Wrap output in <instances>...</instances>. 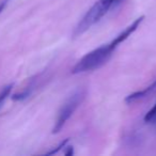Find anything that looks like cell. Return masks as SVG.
<instances>
[{"label": "cell", "mask_w": 156, "mask_h": 156, "mask_svg": "<svg viewBox=\"0 0 156 156\" xmlns=\"http://www.w3.org/2000/svg\"><path fill=\"white\" fill-rule=\"evenodd\" d=\"M12 88H13V83H11V85H9V86H5V87L1 90V92H0V108L3 106L5 100H7L8 96L10 95V93H11V91H12Z\"/></svg>", "instance_id": "obj_6"}, {"label": "cell", "mask_w": 156, "mask_h": 156, "mask_svg": "<svg viewBox=\"0 0 156 156\" xmlns=\"http://www.w3.org/2000/svg\"><path fill=\"white\" fill-rule=\"evenodd\" d=\"M5 5H7V1H3V2L0 3V13L3 11V9L5 8Z\"/></svg>", "instance_id": "obj_8"}, {"label": "cell", "mask_w": 156, "mask_h": 156, "mask_svg": "<svg viewBox=\"0 0 156 156\" xmlns=\"http://www.w3.org/2000/svg\"><path fill=\"white\" fill-rule=\"evenodd\" d=\"M122 1H123V0H115V7L119 5V3H121Z\"/></svg>", "instance_id": "obj_10"}, {"label": "cell", "mask_w": 156, "mask_h": 156, "mask_svg": "<svg viewBox=\"0 0 156 156\" xmlns=\"http://www.w3.org/2000/svg\"><path fill=\"white\" fill-rule=\"evenodd\" d=\"M64 154H65V155H72V154H73V147H69V151L65 152Z\"/></svg>", "instance_id": "obj_9"}, {"label": "cell", "mask_w": 156, "mask_h": 156, "mask_svg": "<svg viewBox=\"0 0 156 156\" xmlns=\"http://www.w3.org/2000/svg\"><path fill=\"white\" fill-rule=\"evenodd\" d=\"M115 48L117 47L110 42L109 44L102 45L92 51L88 52L74 65V67L72 69V73L83 74L100 69L108 62L115 52Z\"/></svg>", "instance_id": "obj_1"}, {"label": "cell", "mask_w": 156, "mask_h": 156, "mask_svg": "<svg viewBox=\"0 0 156 156\" xmlns=\"http://www.w3.org/2000/svg\"><path fill=\"white\" fill-rule=\"evenodd\" d=\"M155 89H156V80L154 81L151 86H149V87L145 88V89L141 90V91H137V92H135V93L128 95L127 98H125V102L128 103V104H130V103H134V102H136V101H138V100H140V98H143L144 96H147V94H150L152 91H154Z\"/></svg>", "instance_id": "obj_5"}, {"label": "cell", "mask_w": 156, "mask_h": 156, "mask_svg": "<svg viewBox=\"0 0 156 156\" xmlns=\"http://www.w3.org/2000/svg\"><path fill=\"white\" fill-rule=\"evenodd\" d=\"M112 7H115V0H98L91 7V9L85 14V16L79 20L74 30L73 35L78 37L85 33L88 29L95 25L103 16L106 15V13Z\"/></svg>", "instance_id": "obj_2"}, {"label": "cell", "mask_w": 156, "mask_h": 156, "mask_svg": "<svg viewBox=\"0 0 156 156\" xmlns=\"http://www.w3.org/2000/svg\"><path fill=\"white\" fill-rule=\"evenodd\" d=\"M67 142H69V139H65V140L63 141V142H61V143H60V145H59V147H57L56 150H52V151L48 152V153H46V154H47V155H54V154L58 153V152L60 151V150L62 149V147H65V144H66Z\"/></svg>", "instance_id": "obj_7"}, {"label": "cell", "mask_w": 156, "mask_h": 156, "mask_svg": "<svg viewBox=\"0 0 156 156\" xmlns=\"http://www.w3.org/2000/svg\"><path fill=\"white\" fill-rule=\"evenodd\" d=\"M86 95H87V90L85 88H79L66 98V101L63 103L58 112V115H57V120L55 122L54 128H52V134H58L62 129L65 123L74 115L76 109L83 102Z\"/></svg>", "instance_id": "obj_3"}, {"label": "cell", "mask_w": 156, "mask_h": 156, "mask_svg": "<svg viewBox=\"0 0 156 156\" xmlns=\"http://www.w3.org/2000/svg\"><path fill=\"white\" fill-rule=\"evenodd\" d=\"M143 20H144V16H141V17L137 18V20H135V22H133L132 24H130L129 26H128L127 28L123 31V32H121L118 37H115V39L113 40V41H111V43H112L115 47H118L120 44L123 43L125 40H127V37L137 30V28H138L139 25L142 23Z\"/></svg>", "instance_id": "obj_4"}]
</instances>
